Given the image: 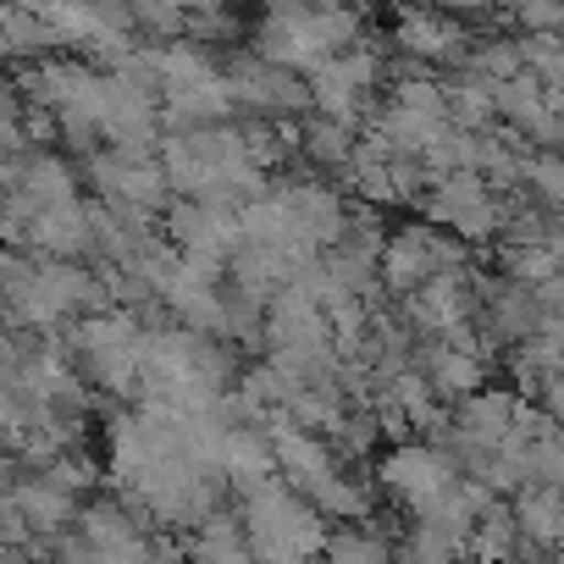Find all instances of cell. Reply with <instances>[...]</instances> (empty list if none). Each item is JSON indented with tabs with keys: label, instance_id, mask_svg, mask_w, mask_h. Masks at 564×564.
<instances>
[{
	"label": "cell",
	"instance_id": "cell-1",
	"mask_svg": "<svg viewBox=\"0 0 564 564\" xmlns=\"http://www.w3.org/2000/svg\"><path fill=\"white\" fill-rule=\"evenodd\" d=\"M459 459L443 448V443H426V437H410V443H393L382 459H377V487L388 498H404V509H426L432 498H443L454 481H459Z\"/></svg>",
	"mask_w": 564,
	"mask_h": 564
},
{
	"label": "cell",
	"instance_id": "cell-2",
	"mask_svg": "<svg viewBox=\"0 0 564 564\" xmlns=\"http://www.w3.org/2000/svg\"><path fill=\"white\" fill-rule=\"evenodd\" d=\"M448 265H465V243L459 238H443L437 227H404L382 249V282H388L393 294H415L426 276H437Z\"/></svg>",
	"mask_w": 564,
	"mask_h": 564
},
{
	"label": "cell",
	"instance_id": "cell-3",
	"mask_svg": "<svg viewBox=\"0 0 564 564\" xmlns=\"http://www.w3.org/2000/svg\"><path fill=\"white\" fill-rule=\"evenodd\" d=\"M29 243H34V254L40 260H84V254H95L100 243H95V210L89 205H51V210H40L34 221H29Z\"/></svg>",
	"mask_w": 564,
	"mask_h": 564
},
{
	"label": "cell",
	"instance_id": "cell-4",
	"mask_svg": "<svg viewBox=\"0 0 564 564\" xmlns=\"http://www.w3.org/2000/svg\"><path fill=\"white\" fill-rule=\"evenodd\" d=\"M7 498L23 509V520L40 531V536H62V531H73L78 525V514H84V498H73V492H62L45 470H34V476H12V487H7Z\"/></svg>",
	"mask_w": 564,
	"mask_h": 564
},
{
	"label": "cell",
	"instance_id": "cell-5",
	"mask_svg": "<svg viewBox=\"0 0 564 564\" xmlns=\"http://www.w3.org/2000/svg\"><path fill=\"white\" fill-rule=\"evenodd\" d=\"M410 322L421 333H448L454 322H470V271L465 265H448L437 276H426L421 289L410 294Z\"/></svg>",
	"mask_w": 564,
	"mask_h": 564
},
{
	"label": "cell",
	"instance_id": "cell-6",
	"mask_svg": "<svg viewBox=\"0 0 564 564\" xmlns=\"http://www.w3.org/2000/svg\"><path fill=\"white\" fill-rule=\"evenodd\" d=\"M271 476H282L271 432L265 426H227V481L238 492H249V487H260Z\"/></svg>",
	"mask_w": 564,
	"mask_h": 564
},
{
	"label": "cell",
	"instance_id": "cell-7",
	"mask_svg": "<svg viewBox=\"0 0 564 564\" xmlns=\"http://www.w3.org/2000/svg\"><path fill=\"white\" fill-rule=\"evenodd\" d=\"M514 415H520V399L503 393V388H481V393H470V399L454 404V426L470 432V437H481V443H492V448L514 432Z\"/></svg>",
	"mask_w": 564,
	"mask_h": 564
},
{
	"label": "cell",
	"instance_id": "cell-8",
	"mask_svg": "<svg viewBox=\"0 0 564 564\" xmlns=\"http://www.w3.org/2000/svg\"><path fill=\"white\" fill-rule=\"evenodd\" d=\"M421 366H426L432 388H437L443 399H454V404L487 388V360H476V355H465V349H448L443 338L421 355Z\"/></svg>",
	"mask_w": 564,
	"mask_h": 564
},
{
	"label": "cell",
	"instance_id": "cell-9",
	"mask_svg": "<svg viewBox=\"0 0 564 564\" xmlns=\"http://www.w3.org/2000/svg\"><path fill=\"white\" fill-rule=\"evenodd\" d=\"M399 564H470V536L437 525V520H410L399 542Z\"/></svg>",
	"mask_w": 564,
	"mask_h": 564
},
{
	"label": "cell",
	"instance_id": "cell-10",
	"mask_svg": "<svg viewBox=\"0 0 564 564\" xmlns=\"http://www.w3.org/2000/svg\"><path fill=\"white\" fill-rule=\"evenodd\" d=\"M514 520H520V536H531V542H558V531H564V492L558 487H547V481H531V487H520L514 492Z\"/></svg>",
	"mask_w": 564,
	"mask_h": 564
},
{
	"label": "cell",
	"instance_id": "cell-11",
	"mask_svg": "<svg viewBox=\"0 0 564 564\" xmlns=\"http://www.w3.org/2000/svg\"><path fill=\"white\" fill-rule=\"evenodd\" d=\"M327 564H399V542H388L371 520L360 525H333V542L322 553Z\"/></svg>",
	"mask_w": 564,
	"mask_h": 564
},
{
	"label": "cell",
	"instance_id": "cell-12",
	"mask_svg": "<svg viewBox=\"0 0 564 564\" xmlns=\"http://www.w3.org/2000/svg\"><path fill=\"white\" fill-rule=\"evenodd\" d=\"M514 547H520V520H514V503L498 498L470 531V558L476 564H509Z\"/></svg>",
	"mask_w": 564,
	"mask_h": 564
},
{
	"label": "cell",
	"instance_id": "cell-13",
	"mask_svg": "<svg viewBox=\"0 0 564 564\" xmlns=\"http://www.w3.org/2000/svg\"><path fill=\"white\" fill-rule=\"evenodd\" d=\"M509 282H520V289H536V282H547V276H558L564 271V260L547 249V243H525V249H509Z\"/></svg>",
	"mask_w": 564,
	"mask_h": 564
},
{
	"label": "cell",
	"instance_id": "cell-14",
	"mask_svg": "<svg viewBox=\"0 0 564 564\" xmlns=\"http://www.w3.org/2000/svg\"><path fill=\"white\" fill-rule=\"evenodd\" d=\"M45 476H51L62 492H73V498H89V487L100 481V465H95L84 448H73V454H62V459H56Z\"/></svg>",
	"mask_w": 564,
	"mask_h": 564
},
{
	"label": "cell",
	"instance_id": "cell-15",
	"mask_svg": "<svg viewBox=\"0 0 564 564\" xmlns=\"http://www.w3.org/2000/svg\"><path fill=\"white\" fill-rule=\"evenodd\" d=\"M536 481H547V487L564 492V426L536 443Z\"/></svg>",
	"mask_w": 564,
	"mask_h": 564
},
{
	"label": "cell",
	"instance_id": "cell-16",
	"mask_svg": "<svg viewBox=\"0 0 564 564\" xmlns=\"http://www.w3.org/2000/svg\"><path fill=\"white\" fill-rule=\"evenodd\" d=\"M525 177H531L547 199H564V166H558V161H536V166H525Z\"/></svg>",
	"mask_w": 564,
	"mask_h": 564
},
{
	"label": "cell",
	"instance_id": "cell-17",
	"mask_svg": "<svg viewBox=\"0 0 564 564\" xmlns=\"http://www.w3.org/2000/svg\"><path fill=\"white\" fill-rule=\"evenodd\" d=\"M542 404H547V410H553V421H558V426H564V377H558V382H547V388H542Z\"/></svg>",
	"mask_w": 564,
	"mask_h": 564
}]
</instances>
